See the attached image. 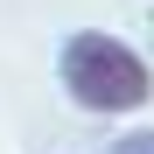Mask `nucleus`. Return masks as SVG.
I'll list each match as a JSON object with an SVG mask.
<instances>
[{
  "instance_id": "nucleus-1",
  "label": "nucleus",
  "mask_w": 154,
  "mask_h": 154,
  "mask_svg": "<svg viewBox=\"0 0 154 154\" xmlns=\"http://www.w3.org/2000/svg\"><path fill=\"white\" fill-rule=\"evenodd\" d=\"M63 84L91 112H133V105H147V63L126 42H112V35H77L63 49Z\"/></svg>"
}]
</instances>
